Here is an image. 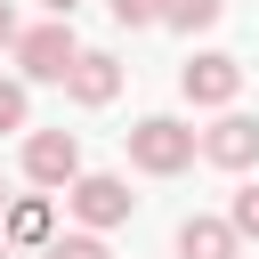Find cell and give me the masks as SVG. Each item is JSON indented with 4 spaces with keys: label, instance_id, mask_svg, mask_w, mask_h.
Segmentation results:
<instances>
[{
    "label": "cell",
    "instance_id": "cell-3",
    "mask_svg": "<svg viewBox=\"0 0 259 259\" xmlns=\"http://www.w3.org/2000/svg\"><path fill=\"white\" fill-rule=\"evenodd\" d=\"M65 202H73V219H81L89 235H105V227H121V219L138 210V194H130L121 170H81V178L65 186Z\"/></svg>",
    "mask_w": 259,
    "mask_h": 259
},
{
    "label": "cell",
    "instance_id": "cell-12",
    "mask_svg": "<svg viewBox=\"0 0 259 259\" xmlns=\"http://www.w3.org/2000/svg\"><path fill=\"white\" fill-rule=\"evenodd\" d=\"M24 121H32V89H24V81H0V138L24 130Z\"/></svg>",
    "mask_w": 259,
    "mask_h": 259
},
{
    "label": "cell",
    "instance_id": "cell-17",
    "mask_svg": "<svg viewBox=\"0 0 259 259\" xmlns=\"http://www.w3.org/2000/svg\"><path fill=\"white\" fill-rule=\"evenodd\" d=\"M0 210H8V186H0Z\"/></svg>",
    "mask_w": 259,
    "mask_h": 259
},
{
    "label": "cell",
    "instance_id": "cell-16",
    "mask_svg": "<svg viewBox=\"0 0 259 259\" xmlns=\"http://www.w3.org/2000/svg\"><path fill=\"white\" fill-rule=\"evenodd\" d=\"M40 8H49V16H65V24H73V16H81V8H89V0H40Z\"/></svg>",
    "mask_w": 259,
    "mask_h": 259
},
{
    "label": "cell",
    "instance_id": "cell-15",
    "mask_svg": "<svg viewBox=\"0 0 259 259\" xmlns=\"http://www.w3.org/2000/svg\"><path fill=\"white\" fill-rule=\"evenodd\" d=\"M16 32H24V24H16V8H8V0H0V57H8V49H16Z\"/></svg>",
    "mask_w": 259,
    "mask_h": 259
},
{
    "label": "cell",
    "instance_id": "cell-6",
    "mask_svg": "<svg viewBox=\"0 0 259 259\" xmlns=\"http://www.w3.org/2000/svg\"><path fill=\"white\" fill-rule=\"evenodd\" d=\"M0 243H8V251H49V243H57V202H49V194H8Z\"/></svg>",
    "mask_w": 259,
    "mask_h": 259
},
{
    "label": "cell",
    "instance_id": "cell-8",
    "mask_svg": "<svg viewBox=\"0 0 259 259\" xmlns=\"http://www.w3.org/2000/svg\"><path fill=\"white\" fill-rule=\"evenodd\" d=\"M113 89H121V57L113 49H81L73 73H65V97L73 105H113Z\"/></svg>",
    "mask_w": 259,
    "mask_h": 259
},
{
    "label": "cell",
    "instance_id": "cell-18",
    "mask_svg": "<svg viewBox=\"0 0 259 259\" xmlns=\"http://www.w3.org/2000/svg\"><path fill=\"white\" fill-rule=\"evenodd\" d=\"M0 259H8V243H0Z\"/></svg>",
    "mask_w": 259,
    "mask_h": 259
},
{
    "label": "cell",
    "instance_id": "cell-9",
    "mask_svg": "<svg viewBox=\"0 0 259 259\" xmlns=\"http://www.w3.org/2000/svg\"><path fill=\"white\" fill-rule=\"evenodd\" d=\"M178 259H243V235L227 219H186L178 227Z\"/></svg>",
    "mask_w": 259,
    "mask_h": 259
},
{
    "label": "cell",
    "instance_id": "cell-1",
    "mask_svg": "<svg viewBox=\"0 0 259 259\" xmlns=\"http://www.w3.org/2000/svg\"><path fill=\"white\" fill-rule=\"evenodd\" d=\"M194 154H202V130L178 121V113H146V121L130 130V162H138L146 178H178V170H194Z\"/></svg>",
    "mask_w": 259,
    "mask_h": 259
},
{
    "label": "cell",
    "instance_id": "cell-11",
    "mask_svg": "<svg viewBox=\"0 0 259 259\" xmlns=\"http://www.w3.org/2000/svg\"><path fill=\"white\" fill-rule=\"evenodd\" d=\"M227 227H235L243 243H259V178H251V186H235V202H227Z\"/></svg>",
    "mask_w": 259,
    "mask_h": 259
},
{
    "label": "cell",
    "instance_id": "cell-7",
    "mask_svg": "<svg viewBox=\"0 0 259 259\" xmlns=\"http://www.w3.org/2000/svg\"><path fill=\"white\" fill-rule=\"evenodd\" d=\"M202 162H219V170H259V121H251V113H219V121L202 130Z\"/></svg>",
    "mask_w": 259,
    "mask_h": 259
},
{
    "label": "cell",
    "instance_id": "cell-13",
    "mask_svg": "<svg viewBox=\"0 0 259 259\" xmlns=\"http://www.w3.org/2000/svg\"><path fill=\"white\" fill-rule=\"evenodd\" d=\"M40 259H113V251H105V243H97V235L81 227V235H57V243H49Z\"/></svg>",
    "mask_w": 259,
    "mask_h": 259
},
{
    "label": "cell",
    "instance_id": "cell-5",
    "mask_svg": "<svg viewBox=\"0 0 259 259\" xmlns=\"http://www.w3.org/2000/svg\"><path fill=\"white\" fill-rule=\"evenodd\" d=\"M24 178L32 186H73L81 178V138L73 130H32L24 138Z\"/></svg>",
    "mask_w": 259,
    "mask_h": 259
},
{
    "label": "cell",
    "instance_id": "cell-10",
    "mask_svg": "<svg viewBox=\"0 0 259 259\" xmlns=\"http://www.w3.org/2000/svg\"><path fill=\"white\" fill-rule=\"evenodd\" d=\"M227 16V0H162V24H178V32H210Z\"/></svg>",
    "mask_w": 259,
    "mask_h": 259
},
{
    "label": "cell",
    "instance_id": "cell-14",
    "mask_svg": "<svg viewBox=\"0 0 259 259\" xmlns=\"http://www.w3.org/2000/svg\"><path fill=\"white\" fill-rule=\"evenodd\" d=\"M105 16L138 32V24H162V0H105Z\"/></svg>",
    "mask_w": 259,
    "mask_h": 259
},
{
    "label": "cell",
    "instance_id": "cell-2",
    "mask_svg": "<svg viewBox=\"0 0 259 259\" xmlns=\"http://www.w3.org/2000/svg\"><path fill=\"white\" fill-rule=\"evenodd\" d=\"M8 57H16V81L32 89V81H65V73H73V57H81V40H73V24H65V16H49V24H24Z\"/></svg>",
    "mask_w": 259,
    "mask_h": 259
},
{
    "label": "cell",
    "instance_id": "cell-4",
    "mask_svg": "<svg viewBox=\"0 0 259 259\" xmlns=\"http://www.w3.org/2000/svg\"><path fill=\"white\" fill-rule=\"evenodd\" d=\"M178 89H186V105H235L243 97V57H227V49H202V57H186L178 65Z\"/></svg>",
    "mask_w": 259,
    "mask_h": 259
}]
</instances>
